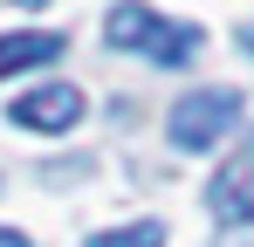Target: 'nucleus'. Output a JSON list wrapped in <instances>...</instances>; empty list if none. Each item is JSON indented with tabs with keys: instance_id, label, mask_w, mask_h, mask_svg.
Returning a JSON list of instances; mask_svg holds the SVG:
<instances>
[{
	"instance_id": "1",
	"label": "nucleus",
	"mask_w": 254,
	"mask_h": 247,
	"mask_svg": "<svg viewBox=\"0 0 254 247\" xmlns=\"http://www.w3.org/2000/svg\"><path fill=\"white\" fill-rule=\"evenodd\" d=\"M103 35H110V48L144 55V62H158V69H179V62H192V55L206 48V28H192V21H165V14L144 7V0H117L110 21H103Z\"/></svg>"
},
{
	"instance_id": "2",
	"label": "nucleus",
	"mask_w": 254,
	"mask_h": 247,
	"mask_svg": "<svg viewBox=\"0 0 254 247\" xmlns=\"http://www.w3.org/2000/svg\"><path fill=\"white\" fill-rule=\"evenodd\" d=\"M234 124H241V89L213 82V89H192V96H179V103H172L165 137L179 144V151H213Z\"/></svg>"
},
{
	"instance_id": "3",
	"label": "nucleus",
	"mask_w": 254,
	"mask_h": 247,
	"mask_svg": "<svg viewBox=\"0 0 254 247\" xmlns=\"http://www.w3.org/2000/svg\"><path fill=\"white\" fill-rule=\"evenodd\" d=\"M206 213L220 227H254V137L206 179Z\"/></svg>"
},
{
	"instance_id": "4",
	"label": "nucleus",
	"mask_w": 254,
	"mask_h": 247,
	"mask_svg": "<svg viewBox=\"0 0 254 247\" xmlns=\"http://www.w3.org/2000/svg\"><path fill=\"white\" fill-rule=\"evenodd\" d=\"M7 124H21V130H76L83 124V89H69V82L28 89L21 103H7Z\"/></svg>"
},
{
	"instance_id": "5",
	"label": "nucleus",
	"mask_w": 254,
	"mask_h": 247,
	"mask_svg": "<svg viewBox=\"0 0 254 247\" xmlns=\"http://www.w3.org/2000/svg\"><path fill=\"white\" fill-rule=\"evenodd\" d=\"M69 41L48 35V28H14V35H0V76H21V69H42V62H55Z\"/></svg>"
},
{
	"instance_id": "6",
	"label": "nucleus",
	"mask_w": 254,
	"mask_h": 247,
	"mask_svg": "<svg viewBox=\"0 0 254 247\" xmlns=\"http://www.w3.org/2000/svg\"><path fill=\"white\" fill-rule=\"evenodd\" d=\"M83 247H165V227L158 220H130V227H110V234H96Z\"/></svg>"
},
{
	"instance_id": "7",
	"label": "nucleus",
	"mask_w": 254,
	"mask_h": 247,
	"mask_svg": "<svg viewBox=\"0 0 254 247\" xmlns=\"http://www.w3.org/2000/svg\"><path fill=\"white\" fill-rule=\"evenodd\" d=\"M0 247H35L28 234H14V227H0Z\"/></svg>"
},
{
	"instance_id": "8",
	"label": "nucleus",
	"mask_w": 254,
	"mask_h": 247,
	"mask_svg": "<svg viewBox=\"0 0 254 247\" xmlns=\"http://www.w3.org/2000/svg\"><path fill=\"white\" fill-rule=\"evenodd\" d=\"M248 55H254V21H248Z\"/></svg>"
},
{
	"instance_id": "9",
	"label": "nucleus",
	"mask_w": 254,
	"mask_h": 247,
	"mask_svg": "<svg viewBox=\"0 0 254 247\" xmlns=\"http://www.w3.org/2000/svg\"><path fill=\"white\" fill-rule=\"evenodd\" d=\"M21 7H42V0H21Z\"/></svg>"
}]
</instances>
